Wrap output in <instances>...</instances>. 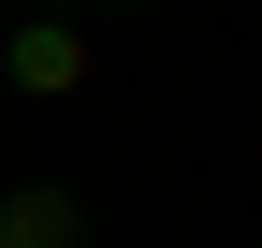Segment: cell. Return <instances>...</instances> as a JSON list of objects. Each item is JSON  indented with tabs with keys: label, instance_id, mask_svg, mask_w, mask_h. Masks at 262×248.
<instances>
[{
	"label": "cell",
	"instance_id": "7a4b0ae2",
	"mask_svg": "<svg viewBox=\"0 0 262 248\" xmlns=\"http://www.w3.org/2000/svg\"><path fill=\"white\" fill-rule=\"evenodd\" d=\"M0 248H88V204L58 190V175H15V190H0Z\"/></svg>",
	"mask_w": 262,
	"mask_h": 248
},
{
	"label": "cell",
	"instance_id": "3957f363",
	"mask_svg": "<svg viewBox=\"0 0 262 248\" xmlns=\"http://www.w3.org/2000/svg\"><path fill=\"white\" fill-rule=\"evenodd\" d=\"M0 190H15V175H0Z\"/></svg>",
	"mask_w": 262,
	"mask_h": 248
},
{
	"label": "cell",
	"instance_id": "6da1fadb",
	"mask_svg": "<svg viewBox=\"0 0 262 248\" xmlns=\"http://www.w3.org/2000/svg\"><path fill=\"white\" fill-rule=\"evenodd\" d=\"M0 88H15V102H73V88H88V29H73V15L0 29Z\"/></svg>",
	"mask_w": 262,
	"mask_h": 248
}]
</instances>
